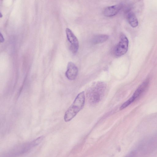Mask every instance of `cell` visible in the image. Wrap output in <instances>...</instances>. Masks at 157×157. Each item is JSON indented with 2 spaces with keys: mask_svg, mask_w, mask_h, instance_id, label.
<instances>
[{
  "mask_svg": "<svg viewBox=\"0 0 157 157\" xmlns=\"http://www.w3.org/2000/svg\"><path fill=\"white\" fill-rule=\"evenodd\" d=\"M134 101L133 100L131 97L128 100L124 102L121 105L120 108V110H122L123 109L125 108L132 102Z\"/></svg>",
  "mask_w": 157,
  "mask_h": 157,
  "instance_id": "obj_10",
  "label": "cell"
},
{
  "mask_svg": "<svg viewBox=\"0 0 157 157\" xmlns=\"http://www.w3.org/2000/svg\"><path fill=\"white\" fill-rule=\"evenodd\" d=\"M122 7L121 4H117L105 8L103 12L104 16L107 17L113 16L117 14Z\"/></svg>",
  "mask_w": 157,
  "mask_h": 157,
  "instance_id": "obj_6",
  "label": "cell"
},
{
  "mask_svg": "<svg viewBox=\"0 0 157 157\" xmlns=\"http://www.w3.org/2000/svg\"><path fill=\"white\" fill-rule=\"evenodd\" d=\"M127 18L128 22L132 27L134 28L137 26L138 21L134 13L132 12L128 13Z\"/></svg>",
  "mask_w": 157,
  "mask_h": 157,
  "instance_id": "obj_8",
  "label": "cell"
},
{
  "mask_svg": "<svg viewBox=\"0 0 157 157\" xmlns=\"http://www.w3.org/2000/svg\"><path fill=\"white\" fill-rule=\"evenodd\" d=\"M109 36L105 34H100L95 36L93 38L92 42L94 44L103 43L109 38Z\"/></svg>",
  "mask_w": 157,
  "mask_h": 157,
  "instance_id": "obj_9",
  "label": "cell"
},
{
  "mask_svg": "<svg viewBox=\"0 0 157 157\" xmlns=\"http://www.w3.org/2000/svg\"><path fill=\"white\" fill-rule=\"evenodd\" d=\"M4 39L3 37V36L2 34L1 33H0V41L1 42H3L4 41Z\"/></svg>",
  "mask_w": 157,
  "mask_h": 157,
  "instance_id": "obj_11",
  "label": "cell"
},
{
  "mask_svg": "<svg viewBox=\"0 0 157 157\" xmlns=\"http://www.w3.org/2000/svg\"><path fill=\"white\" fill-rule=\"evenodd\" d=\"M66 33L67 39L70 44V50L73 53H77L79 48V42L77 38L69 28L66 29Z\"/></svg>",
  "mask_w": 157,
  "mask_h": 157,
  "instance_id": "obj_4",
  "label": "cell"
},
{
  "mask_svg": "<svg viewBox=\"0 0 157 157\" xmlns=\"http://www.w3.org/2000/svg\"><path fill=\"white\" fill-rule=\"evenodd\" d=\"M128 40L123 34L120 36L119 43L116 46L115 50V54L118 56H121L125 54L127 52L128 48Z\"/></svg>",
  "mask_w": 157,
  "mask_h": 157,
  "instance_id": "obj_3",
  "label": "cell"
},
{
  "mask_svg": "<svg viewBox=\"0 0 157 157\" xmlns=\"http://www.w3.org/2000/svg\"><path fill=\"white\" fill-rule=\"evenodd\" d=\"M149 81L146 80L143 82L135 91L131 97L134 101L139 98L146 90L148 85Z\"/></svg>",
  "mask_w": 157,
  "mask_h": 157,
  "instance_id": "obj_7",
  "label": "cell"
},
{
  "mask_svg": "<svg viewBox=\"0 0 157 157\" xmlns=\"http://www.w3.org/2000/svg\"><path fill=\"white\" fill-rule=\"evenodd\" d=\"M78 73V67L75 64L71 62H69L65 73L67 78L70 80H74L76 78Z\"/></svg>",
  "mask_w": 157,
  "mask_h": 157,
  "instance_id": "obj_5",
  "label": "cell"
},
{
  "mask_svg": "<svg viewBox=\"0 0 157 157\" xmlns=\"http://www.w3.org/2000/svg\"><path fill=\"white\" fill-rule=\"evenodd\" d=\"M105 89V85L102 82H98L90 87L87 93L89 103L95 105L99 103L103 98Z\"/></svg>",
  "mask_w": 157,
  "mask_h": 157,
  "instance_id": "obj_2",
  "label": "cell"
},
{
  "mask_svg": "<svg viewBox=\"0 0 157 157\" xmlns=\"http://www.w3.org/2000/svg\"><path fill=\"white\" fill-rule=\"evenodd\" d=\"M85 101L84 91L79 93L77 95L73 103L65 112L64 120L68 122L72 120L83 107Z\"/></svg>",
  "mask_w": 157,
  "mask_h": 157,
  "instance_id": "obj_1",
  "label": "cell"
}]
</instances>
